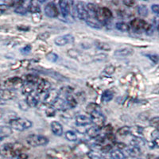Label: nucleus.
<instances>
[{
  "mask_svg": "<svg viewBox=\"0 0 159 159\" xmlns=\"http://www.w3.org/2000/svg\"><path fill=\"white\" fill-rule=\"evenodd\" d=\"M23 146L19 143H7L1 147V154L8 159L16 154L23 153Z\"/></svg>",
  "mask_w": 159,
  "mask_h": 159,
  "instance_id": "1",
  "label": "nucleus"
},
{
  "mask_svg": "<svg viewBox=\"0 0 159 159\" xmlns=\"http://www.w3.org/2000/svg\"><path fill=\"white\" fill-rule=\"evenodd\" d=\"M72 15L77 17L80 21H86L87 19V9L86 5L83 2H72Z\"/></svg>",
  "mask_w": 159,
  "mask_h": 159,
  "instance_id": "2",
  "label": "nucleus"
},
{
  "mask_svg": "<svg viewBox=\"0 0 159 159\" xmlns=\"http://www.w3.org/2000/svg\"><path fill=\"white\" fill-rule=\"evenodd\" d=\"M9 123L13 130H16L18 131H23L30 129L33 126V123L30 120L24 118H16L11 120Z\"/></svg>",
  "mask_w": 159,
  "mask_h": 159,
  "instance_id": "3",
  "label": "nucleus"
},
{
  "mask_svg": "<svg viewBox=\"0 0 159 159\" xmlns=\"http://www.w3.org/2000/svg\"><path fill=\"white\" fill-rule=\"evenodd\" d=\"M26 143L29 146L33 147H42L49 143V140L46 137L40 134H30L26 137Z\"/></svg>",
  "mask_w": 159,
  "mask_h": 159,
  "instance_id": "4",
  "label": "nucleus"
},
{
  "mask_svg": "<svg viewBox=\"0 0 159 159\" xmlns=\"http://www.w3.org/2000/svg\"><path fill=\"white\" fill-rule=\"evenodd\" d=\"M149 25L150 24L140 18H135V19L132 20L130 24V26L132 28V30L137 33H140L142 31L146 32L147 30L148 29Z\"/></svg>",
  "mask_w": 159,
  "mask_h": 159,
  "instance_id": "5",
  "label": "nucleus"
},
{
  "mask_svg": "<svg viewBox=\"0 0 159 159\" xmlns=\"http://www.w3.org/2000/svg\"><path fill=\"white\" fill-rule=\"evenodd\" d=\"M60 96V92L56 89H51L47 93H45L43 98V103L47 106H52L57 100Z\"/></svg>",
  "mask_w": 159,
  "mask_h": 159,
  "instance_id": "6",
  "label": "nucleus"
},
{
  "mask_svg": "<svg viewBox=\"0 0 159 159\" xmlns=\"http://www.w3.org/2000/svg\"><path fill=\"white\" fill-rule=\"evenodd\" d=\"M90 116L92 123H94L95 126L99 127V128L103 127V124L105 123V117L103 115V113H102L101 110L94 112L93 114L90 115Z\"/></svg>",
  "mask_w": 159,
  "mask_h": 159,
  "instance_id": "7",
  "label": "nucleus"
},
{
  "mask_svg": "<svg viewBox=\"0 0 159 159\" xmlns=\"http://www.w3.org/2000/svg\"><path fill=\"white\" fill-rule=\"evenodd\" d=\"M45 14L49 18H57L59 15V11L54 2H49L45 7Z\"/></svg>",
  "mask_w": 159,
  "mask_h": 159,
  "instance_id": "8",
  "label": "nucleus"
},
{
  "mask_svg": "<svg viewBox=\"0 0 159 159\" xmlns=\"http://www.w3.org/2000/svg\"><path fill=\"white\" fill-rule=\"evenodd\" d=\"M74 42V37L72 34H65L57 37L54 39V43L58 46H64L67 44L72 43Z\"/></svg>",
  "mask_w": 159,
  "mask_h": 159,
  "instance_id": "9",
  "label": "nucleus"
},
{
  "mask_svg": "<svg viewBox=\"0 0 159 159\" xmlns=\"http://www.w3.org/2000/svg\"><path fill=\"white\" fill-rule=\"evenodd\" d=\"M72 2H69V1H60L59 2V7L61 15L65 19H67L69 16H70V8L72 7Z\"/></svg>",
  "mask_w": 159,
  "mask_h": 159,
  "instance_id": "10",
  "label": "nucleus"
},
{
  "mask_svg": "<svg viewBox=\"0 0 159 159\" xmlns=\"http://www.w3.org/2000/svg\"><path fill=\"white\" fill-rule=\"evenodd\" d=\"M49 90H51L50 83L46 80H41V81L37 85V92L39 94H45Z\"/></svg>",
  "mask_w": 159,
  "mask_h": 159,
  "instance_id": "11",
  "label": "nucleus"
},
{
  "mask_svg": "<svg viewBox=\"0 0 159 159\" xmlns=\"http://www.w3.org/2000/svg\"><path fill=\"white\" fill-rule=\"evenodd\" d=\"M75 123L79 127H84L88 125L91 124L92 123L91 117L85 115H79L75 119Z\"/></svg>",
  "mask_w": 159,
  "mask_h": 159,
  "instance_id": "12",
  "label": "nucleus"
},
{
  "mask_svg": "<svg viewBox=\"0 0 159 159\" xmlns=\"http://www.w3.org/2000/svg\"><path fill=\"white\" fill-rule=\"evenodd\" d=\"M134 53V50L130 48H122L115 51L114 55L116 57L124 58L130 56Z\"/></svg>",
  "mask_w": 159,
  "mask_h": 159,
  "instance_id": "13",
  "label": "nucleus"
},
{
  "mask_svg": "<svg viewBox=\"0 0 159 159\" xmlns=\"http://www.w3.org/2000/svg\"><path fill=\"white\" fill-rule=\"evenodd\" d=\"M51 130L52 134L56 136H61L63 134V127L62 125L57 121H52L50 123Z\"/></svg>",
  "mask_w": 159,
  "mask_h": 159,
  "instance_id": "14",
  "label": "nucleus"
},
{
  "mask_svg": "<svg viewBox=\"0 0 159 159\" xmlns=\"http://www.w3.org/2000/svg\"><path fill=\"white\" fill-rule=\"evenodd\" d=\"M16 96V93L11 89H2L1 90V99L2 100H10Z\"/></svg>",
  "mask_w": 159,
  "mask_h": 159,
  "instance_id": "15",
  "label": "nucleus"
},
{
  "mask_svg": "<svg viewBox=\"0 0 159 159\" xmlns=\"http://www.w3.org/2000/svg\"><path fill=\"white\" fill-rule=\"evenodd\" d=\"M25 101H26V103H27L28 106H29L30 107H35L38 105L39 99H38V97L36 95L30 94L29 95V96H26Z\"/></svg>",
  "mask_w": 159,
  "mask_h": 159,
  "instance_id": "16",
  "label": "nucleus"
},
{
  "mask_svg": "<svg viewBox=\"0 0 159 159\" xmlns=\"http://www.w3.org/2000/svg\"><path fill=\"white\" fill-rule=\"evenodd\" d=\"M85 22L88 25L94 29H100L102 27V23L98 20L97 18H88Z\"/></svg>",
  "mask_w": 159,
  "mask_h": 159,
  "instance_id": "17",
  "label": "nucleus"
},
{
  "mask_svg": "<svg viewBox=\"0 0 159 159\" xmlns=\"http://www.w3.org/2000/svg\"><path fill=\"white\" fill-rule=\"evenodd\" d=\"M100 130H101V128H99L96 126H93V127L88 129L87 131H86V134L89 137L94 139V138H97L100 135Z\"/></svg>",
  "mask_w": 159,
  "mask_h": 159,
  "instance_id": "18",
  "label": "nucleus"
},
{
  "mask_svg": "<svg viewBox=\"0 0 159 159\" xmlns=\"http://www.w3.org/2000/svg\"><path fill=\"white\" fill-rule=\"evenodd\" d=\"M34 90V84H30L28 82H25L22 87V92L23 94L29 96V95L33 94V92Z\"/></svg>",
  "mask_w": 159,
  "mask_h": 159,
  "instance_id": "19",
  "label": "nucleus"
},
{
  "mask_svg": "<svg viewBox=\"0 0 159 159\" xmlns=\"http://www.w3.org/2000/svg\"><path fill=\"white\" fill-rule=\"evenodd\" d=\"M12 134V128L11 127H7V126H2L0 128V139L1 141H2V139L4 138L8 137L9 135Z\"/></svg>",
  "mask_w": 159,
  "mask_h": 159,
  "instance_id": "20",
  "label": "nucleus"
},
{
  "mask_svg": "<svg viewBox=\"0 0 159 159\" xmlns=\"http://www.w3.org/2000/svg\"><path fill=\"white\" fill-rule=\"evenodd\" d=\"M127 151L128 152V154L133 157H138L141 155V150L139 147L130 146V147H127Z\"/></svg>",
  "mask_w": 159,
  "mask_h": 159,
  "instance_id": "21",
  "label": "nucleus"
},
{
  "mask_svg": "<svg viewBox=\"0 0 159 159\" xmlns=\"http://www.w3.org/2000/svg\"><path fill=\"white\" fill-rule=\"evenodd\" d=\"M65 100H66L68 107H69V109L74 108L76 105H77V101H76V99H75V97L72 96V94H69L65 96Z\"/></svg>",
  "mask_w": 159,
  "mask_h": 159,
  "instance_id": "22",
  "label": "nucleus"
},
{
  "mask_svg": "<svg viewBox=\"0 0 159 159\" xmlns=\"http://www.w3.org/2000/svg\"><path fill=\"white\" fill-rule=\"evenodd\" d=\"M29 11L32 14V15H34V14H40V13H41V7H40L39 5V2H36V1H31Z\"/></svg>",
  "mask_w": 159,
  "mask_h": 159,
  "instance_id": "23",
  "label": "nucleus"
},
{
  "mask_svg": "<svg viewBox=\"0 0 159 159\" xmlns=\"http://www.w3.org/2000/svg\"><path fill=\"white\" fill-rule=\"evenodd\" d=\"M100 110H101V109H100V107L96 103H90L89 104H88L87 107H86V111L90 115L93 114L94 112H96Z\"/></svg>",
  "mask_w": 159,
  "mask_h": 159,
  "instance_id": "24",
  "label": "nucleus"
},
{
  "mask_svg": "<svg viewBox=\"0 0 159 159\" xmlns=\"http://www.w3.org/2000/svg\"><path fill=\"white\" fill-rule=\"evenodd\" d=\"M130 145H131V146H134V147H137L140 148V147H143V146H144L145 145V141L142 139V138L134 136V137L132 138L131 141H130Z\"/></svg>",
  "mask_w": 159,
  "mask_h": 159,
  "instance_id": "25",
  "label": "nucleus"
},
{
  "mask_svg": "<svg viewBox=\"0 0 159 159\" xmlns=\"http://www.w3.org/2000/svg\"><path fill=\"white\" fill-rule=\"evenodd\" d=\"M116 28L121 32H128L130 30V25L124 22H119L116 24Z\"/></svg>",
  "mask_w": 159,
  "mask_h": 159,
  "instance_id": "26",
  "label": "nucleus"
},
{
  "mask_svg": "<svg viewBox=\"0 0 159 159\" xmlns=\"http://www.w3.org/2000/svg\"><path fill=\"white\" fill-rule=\"evenodd\" d=\"M41 81L40 78L38 77L36 75L33 74H29L27 76H25V82H28L30 84H38V83Z\"/></svg>",
  "mask_w": 159,
  "mask_h": 159,
  "instance_id": "27",
  "label": "nucleus"
},
{
  "mask_svg": "<svg viewBox=\"0 0 159 159\" xmlns=\"http://www.w3.org/2000/svg\"><path fill=\"white\" fill-rule=\"evenodd\" d=\"M112 159H126V155L120 150H115L111 152Z\"/></svg>",
  "mask_w": 159,
  "mask_h": 159,
  "instance_id": "28",
  "label": "nucleus"
},
{
  "mask_svg": "<svg viewBox=\"0 0 159 159\" xmlns=\"http://www.w3.org/2000/svg\"><path fill=\"white\" fill-rule=\"evenodd\" d=\"M113 97H114V94L111 91L107 90L103 92V94L101 96V99L102 101L107 103V102H110L113 99Z\"/></svg>",
  "mask_w": 159,
  "mask_h": 159,
  "instance_id": "29",
  "label": "nucleus"
},
{
  "mask_svg": "<svg viewBox=\"0 0 159 159\" xmlns=\"http://www.w3.org/2000/svg\"><path fill=\"white\" fill-rule=\"evenodd\" d=\"M65 137L68 141L70 142H76L78 139V136L76 133H75L74 131H72V130H68V131L65 132Z\"/></svg>",
  "mask_w": 159,
  "mask_h": 159,
  "instance_id": "30",
  "label": "nucleus"
},
{
  "mask_svg": "<svg viewBox=\"0 0 159 159\" xmlns=\"http://www.w3.org/2000/svg\"><path fill=\"white\" fill-rule=\"evenodd\" d=\"M96 46L102 51H110L111 49V45L108 43L104 42H96Z\"/></svg>",
  "mask_w": 159,
  "mask_h": 159,
  "instance_id": "31",
  "label": "nucleus"
},
{
  "mask_svg": "<svg viewBox=\"0 0 159 159\" xmlns=\"http://www.w3.org/2000/svg\"><path fill=\"white\" fill-rule=\"evenodd\" d=\"M137 11L140 16L147 17V15H148V8H147V6L144 5V4H141V5L138 6Z\"/></svg>",
  "mask_w": 159,
  "mask_h": 159,
  "instance_id": "32",
  "label": "nucleus"
},
{
  "mask_svg": "<svg viewBox=\"0 0 159 159\" xmlns=\"http://www.w3.org/2000/svg\"><path fill=\"white\" fill-rule=\"evenodd\" d=\"M68 55H69L70 57L72 58H74V59H78L79 60V58H81L80 57L82 56V53L80 51L76 50V49H69L67 52Z\"/></svg>",
  "mask_w": 159,
  "mask_h": 159,
  "instance_id": "33",
  "label": "nucleus"
},
{
  "mask_svg": "<svg viewBox=\"0 0 159 159\" xmlns=\"http://www.w3.org/2000/svg\"><path fill=\"white\" fill-rule=\"evenodd\" d=\"M130 133H131V128L130 127H127V126L119 128L117 131V134L120 136L127 135V134H130Z\"/></svg>",
  "mask_w": 159,
  "mask_h": 159,
  "instance_id": "34",
  "label": "nucleus"
},
{
  "mask_svg": "<svg viewBox=\"0 0 159 159\" xmlns=\"http://www.w3.org/2000/svg\"><path fill=\"white\" fill-rule=\"evenodd\" d=\"M149 123H150V126H151L152 127L159 129V116H156V117L150 119Z\"/></svg>",
  "mask_w": 159,
  "mask_h": 159,
  "instance_id": "35",
  "label": "nucleus"
},
{
  "mask_svg": "<svg viewBox=\"0 0 159 159\" xmlns=\"http://www.w3.org/2000/svg\"><path fill=\"white\" fill-rule=\"evenodd\" d=\"M56 111L53 106H48L47 108L45 109V114L48 117H52L56 114Z\"/></svg>",
  "mask_w": 159,
  "mask_h": 159,
  "instance_id": "36",
  "label": "nucleus"
},
{
  "mask_svg": "<svg viewBox=\"0 0 159 159\" xmlns=\"http://www.w3.org/2000/svg\"><path fill=\"white\" fill-rule=\"evenodd\" d=\"M58 57H59L58 55H57L55 52H49V53H48V54L46 55V59L51 62H56L58 60Z\"/></svg>",
  "mask_w": 159,
  "mask_h": 159,
  "instance_id": "37",
  "label": "nucleus"
},
{
  "mask_svg": "<svg viewBox=\"0 0 159 159\" xmlns=\"http://www.w3.org/2000/svg\"><path fill=\"white\" fill-rule=\"evenodd\" d=\"M146 56L153 63L157 64L159 62V56L157 54H154V53H148L146 54Z\"/></svg>",
  "mask_w": 159,
  "mask_h": 159,
  "instance_id": "38",
  "label": "nucleus"
},
{
  "mask_svg": "<svg viewBox=\"0 0 159 159\" xmlns=\"http://www.w3.org/2000/svg\"><path fill=\"white\" fill-rule=\"evenodd\" d=\"M31 49H32V46L30 45H26L25 46H24L23 48L21 49V53H22L24 55L28 54V53L30 52Z\"/></svg>",
  "mask_w": 159,
  "mask_h": 159,
  "instance_id": "39",
  "label": "nucleus"
},
{
  "mask_svg": "<svg viewBox=\"0 0 159 159\" xmlns=\"http://www.w3.org/2000/svg\"><path fill=\"white\" fill-rule=\"evenodd\" d=\"M28 155L25 153H21V154H16V155L13 156V157H10L8 159H27Z\"/></svg>",
  "mask_w": 159,
  "mask_h": 159,
  "instance_id": "40",
  "label": "nucleus"
},
{
  "mask_svg": "<svg viewBox=\"0 0 159 159\" xmlns=\"http://www.w3.org/2000/svg\"><path fill=\"white\" fill-rule=\"evenodd\" d=\"M115 69H116V68L113 65H109L104 69V72L107 75H111L115 72Z\"/></svg>",
  "mask_w": 159,
  "mask_h": 159,
  "instance_id": "41",
  "label": "nucleus"
},
{
  "mask_svg": "<svg viewBox=\"0 0 159 159\" xmlns=\"http://www.w3.org/2000/svg\"><path fill=\"white\" fill-rule=\"evenodd\" d=\"M18 106H19L20 108L23 111L27 110L28 107H30L29 106H28L27 103H26V101H25V100H21V101L19 102V103H18Z\"/></svg>",
  "mask_w": 159,
  "mask_h": 159,
  "instance_id": "42",
  "label": "nucleus"
},
{
  "mask_svg": "<svg viewBox=\"0 0 159 159\" xmlns=\"http://www.w3.org/2000/svg\"><path fill=\"white\" fill-rule=\"evenodd\" d=\"M94 57V60L96 61H103V60H105L107 58V55L100 53V54H98L96 55V56H95Z\"/></svg>",
  "mask_w": 159,
  "mask_h": 159,
  "instance_id": "43",
  "label": "nucleus"
},
{
  "mask_svg": "<svg viewBox=\"0 0 159 159\" xmlns=\"http://www.w3.org/2000/svg\"><path fill=\"white\" fill-rule=\"evenodd\" d=\"M89 159H104V157L100 156L98 154H95V153H90L89 154Z\"/></svg>",
  "mask_w": 159,
  "mask_h": 159,
  "instance_id": "44",
  "label": "nucleus"
},
{
  "mask_svg": "<svg viewBox=\"0 0 159 159\" xmlns=\"http://www.w3.org/2000/svg\"><path fill=\"white\" fill-rule=\"evenodd\" d=\"M151 10L154 14L159 15V4H153L151 6Z\"/></svg>",
  "mask_w": 159,
  "mask_h": 159,
  "instance_id": "45",
  "label": "nucleus"
},
{
  "mask_svg": "<svg viewBox=\"0 0 159 159\" xmlns=\"http://www.w3.org/2000/svg\"><path fill=\"white\" fill-rule=\"evenodd\" d=\"M123 2L125 4V5L127 6V7H132L135 4V2H134V1H130V0L123 1Z\"/></svg>",
  "mask_w": 159,
  "mask_h": 159,
  "instance_id": "46",
  "label": "nucleus"
},
{
  "mask_svg": "<svg viewBox=\"0 0 159 159\" xmlns=\"http://www.w3.org/2000/svg\"><path fill=\"white\" fill-rule=\"evenodd\" d=\"M49 33H43V34H40L39 35V38L40 39H42V40H46L47 38H49Z\"/></svg>",
  "mask_w": 159,
  "mask_h": 159,
  "instance_id": "47",
  "label": "nucleus"
},
{
  "mask_svg": "<svg viewBox=\"0 0 159 159\" xmlns=\"http://www.w3.org/2000/svg\"><path fill=\"white\" fill-rule=\"evenodd\" d=\"M116 147H117L118 150H123V149H126V148H127V146H126V145H125L124 143H116Z\"/></svg>",
  "mask_w": 159,
  "mask_h": 159,
  "instance_id": "48",
  "label": "nucleus"
},
{
  "mask_svg": "<svg viewBox=\"0 0 159 159\" xmlns=\"http://www.w3.org/2000/svg\"><path fill=\"white\" fill-rule=\"evenodd\" d=\"M18 29L20 30H22V31H26V30H29L30 28L28 27V26H26V25H18Z\"/></svg>",
  "mask_w": 159,
  "mask_h": 159,
  "instance_id": "49",
  "label": "nucleus"
},
{
  "mask_svg": "<svg viewBox=\"0 0 159 159\" xmlns=\"http://www.w3.org/2000/svg\"><path fill=\"white\" fill-rule=\"evenodd\" d=\"M156 74L159 75V67L157 68V70H156Z\"/></svg>",
  "mask_w": 159,
  "mask_h": 159,
  "instance_id": "50",
  "label": "nucleus"
},
{
  "mask_svg": "<svg viewBox=\"0 0 159 159\" xmlns=\"http://www.w3.org/2000/svg\"><path fill=\"white\" fill-rule=\"evenodd\" d=\"M156 159H159V157H157V158H156Z\"/></svg>",
  "mask_w": 159,
  "mask_h": 159,
  "instance_id": "51",
  "label": "nucleus"
}]
</instances>
